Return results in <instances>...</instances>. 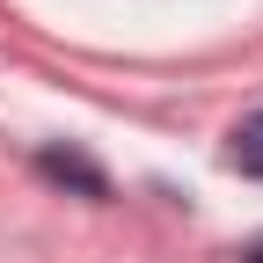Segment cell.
<instances>
[{
    "label": "cell",
    "mask_w": 263,
    "mask_h": 263,
    "mask_svg": "<svg viewBox=\"0 0 263 263\" xmlns=\"http://www.w3.org/2000/svg\"><path fill=\"white\" fill-rule=\"evenodd\" d=\"M37 176H51V183H66V190H81V197H110V176L95 168L88 154H73V146H44V154H37Z\"/></svg>",
    "instance_id": "cell-1"
},
{
    "label": "cell",
    "mask_w": 263,
    "mask_h": 263,
    "mask_svg": "<svg viewBox=\"0 0 263 263\" xmlns=\"http://www.w3.org/2000/svg\"><path fill=\"white\" fill-rule=\"evenodd\" d=\"M227 161H234L241 176H263V110L234 124V146H227Z\"/></svg>",
    "instance_id": "cell-2"
},
{
    "label": "cell",
    "mask_w": 263,
    "mask_h": 263,
    "mask_svg": "<svg viewBox=\"0 0 263 263\" xmlns=\"http://www.w3.org/2000/svg\"><path fill=\"white\" fill-rule=\"evenodd\" d=\"M249 263H263V241H256V249H249Z\"/></svg>",
    "instance_id": "cell-3"
}]
</instances>
